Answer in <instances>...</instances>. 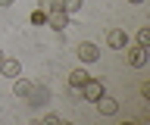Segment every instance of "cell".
Here are the masks:
<instances>
[{
    "label": "cell",
    "mask_w": 150,
    "mask_h": 125,
    "mask_svg": "<svg viewBox=\"0 0 150 125\" xmlns=\"http://www.w3.org/2000/svg\"><path fill=\"white\" fill-rule=\"evenodd\" d=\"M25 100H28L31 106H41L44 100H50V88H47V85H38V88H31V94H28Z\"/></svg>",
    "instance_id": "7"
},
{
    "label": "cell",
    "mask_w": 150,
    "mask_h": 125,
    "mask_svg": "<svg viewBox=\"0 0 150 125\" xmlns=\"http://www.w3.org/2000/svg\"><path fill=\"white\" fill-rule=\"evenodd\" d=\"M128 3H144V0H128Z\"/></svg>",
    "instance_id": "16"
},
{
    "label": "cell",
    "mask_w": 150,
    "mask_h": 125,
    "mask_svg": "<svg viewBox=\"0 0 150 125\" xmlns=\"http://www.w3.org/2000/svg\"><path fill=\"white\" fill-rule=\"evenodd\" d=\"M75 53H78V59H81V63H97V59H100V47H97V44H91V41H81V44L75 47Z\"/></svg>",
    "instance_id": "2"
},
{
    "label": "cell",
    "mask_w": 150,
    "mask_h": 125,
    "mask_svg": "<svg viewBox=\"0 0 150 125\" xmlns=\"http://www.w3.org/2000/svg\"><path fill=\"white\" fill-rule=\"evenodd\" d=\"M81 3H84V0H63V10L72 16V13H78V10H81Z\"/></svg>",
    "instance_id": "11"
},
{
    "label": "cell",
    "mask_w": 150,
    "mask_h": 125,
    "mask_svg": "<svg viewBox=\"0 0 150 125\" xmlns=\"http://www.w3.org/2000/svg\"><path fill=\"white\" fill-rule=\"evenodd\" d=\"M44 25H50L53 31H63L66 25H69V13H66V10H53V13H47Z\"/></svg>",
    "instance_id": "3"
},
{
    "label": "cell",
    "mask_w": 150,
    "mask_h": 125,
    "mask_svg": "<svg viewBox=\"0 0 150 125\" xmlns=\"http://www.w3.org/2000/svg\"><path fill=\"white\" fill-rule=\"evenodd\" d=\"M147 59H150V53H147V47H141V44L128 53V63H131L134 69H144V66H147Z\"/></svg>",
    "instance_id": "8"
},
{
    "label": "cell",
    "mask_w": 150,
    "mask_h": 125,
    "mask_svg": "<svg viewBox=\"0 0 150 125\" xmlns=\"http://www.w3.org/2000/svg\"><path fill=\"white\" fill-rule=\"evenodd\" d=\"M19 72H22L19 59H13V56H3V59H0V75H6V78H16Z\"/></svg>",
    "instance_id": "6"
},
{
    "label": "cell",
    "mask_w": 150,
    "mask_h": 125,
    "mask_svg": "<svg viewBox=\"0 0 150 125\" xmlns=\"http://www.w3.org/2000/svg\"><path fill=\"white\" fill-rule=\"evenodd\" d=\"M0 6H13V0H0Z\"/></svg>",
    "instance_id": "15"
},
{
    "label": "cell",
    "mask_w": 150,
    "mask_h": 125,
    "mask_svg": "<svg viewBox=\"0 0 150 125\" xmlns=\"http://www.w3.org/2000/svg\"><path fill=\"white\" fill-rule=\"evenodd\" d=\"M103 94H106L103 81H100V78H91V75H88V81L81 85V100H91V103H97Z\"/></svg>",
    "instance_id": "1"
},
{
    "label": "cell",
    "mask_w": 150,
    "mask_h": 125,
    "mask_svg": "<svg viewBox=\"0 0 150 125\" xmlns=\"http://www.w3.org/2000/svg\"><path fill=\"white\" fill-rule=\"evenodd\" d=\"M88 81V72L84 69H75L72 75H69V91H72L75 97H81V85Z\"/></svg>",
    "instance_id": "5"
},
{
    "label": "cell",
    "mask_w": 150,
    "mask_h": 125,
    "mask_svg": "<svg viewBox=\"0 0 150 125\" xmlns=\"http://www.w3.org/2000/svg\"><path fill=\"white\" fill-rule=\"evenodd\" d=\"M31 88H35V85H31L28 78H19V75H16V85H13V94H16V97H22V100H25V97L31 94Z\"/></svg>",
    "instance_id": "10"
},
{
    "label": "cell",
    "mask_w": 150,
    "mask_h": 125,
    "mask_svg": "<svg viewBox=\"0 0 150 125\" xmlns=\"http://www.w3.org/2000/svg\"><path fill=\"white\" fill-rule=\"evenodd\" d=\"M56 122H59V116H56V113H47L44 116V125H56Z\"/></svg>",
    "instance_id": "14"
},
{
    "label": "cell",
    "mask_w": 150,
    "mask_h": 125,
    "mask_svg": "<svg viewBox=\"0 0 150 125\" xmlns=\"http://www.w3.org/2000/svg\"><path fill=\"white\" fill-rule=\"evenodd\" d=\"M97 109H100V116H116L119 113V100H112V97L103 94L100 100H97Z\"/></svg>",
    "instance_id": "9"
},
{
    "label": "cell",
    "mask_w": 150,
    "mask_h": 125,
    "mask_svg": "<svg viewBox=\"0 0 150 125\" xmlns=\"http://www.w3.org/2000/svg\"><path fill=\"white\" fill-rule=\"evenodd\" d=\"M0 59H3V50H0Z\"/></svg>",
    "instance_id": "17"
},
{
    "label": "cell",
    "mask_w": 150,
    "mask_h": 125,
    "mask_svg": "<svg viewBox=\"0 0 150 125\" xmlns=\"http://www.w3.org/2000/svg\"><path fill=\"white\" fill-rule=\"evenodd\" d=\"M138 44H141V47H150V28H141L138 31Z\"/></svg>",
    "instance_id": "12"
},
{
    "label": "cell",
    "mask_w": 150,
    "mask_h": 125,
    "mask_svg": "<svg viewBox=\"0 0 150 125\" xmlns=\"http://www.w3.org/2000/svg\"><path fill=\"white\" fill-rule=\"evenodd\" d=\"M106 44L116 47V50H125V47H128V35H125L122 28H110V31H106Z\"/></svg>",
    "instance_id": "4"
},
{
    "label": "cell",
    "mask_w": 150,
    "mask_h": 125,
    "mask_svg": "<svg viewBox=\"0 0 150 125\" xmlns=\"http://www.w3.org/2000/svg\"><path fill=\"white\" fill-rule=\"evenodd\" d=\"M44 19H47L44 10H35V13H31V22H35V25H44Z\"/></svg>",
    "instance_id": "13"
}]
</instances>
